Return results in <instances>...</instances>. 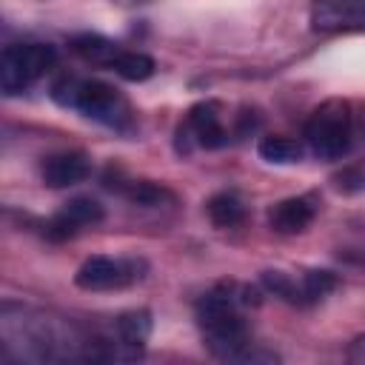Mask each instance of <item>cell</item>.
Listing matches in <instances>:
<instances>
[{
	"label": "cell",
	"instance_id": "19",
	"mask_svg": "<svg viewBox=\"0 0 365 365\" xmlns=\"http://www.w3.org/2000/svg\"><path fill=\"white\" fill-rule=\"evenodd\" d=\"M262 285H265L268 291H274L277 297L288 299V302H302V285L294 282V279H291L288 274H282V271H265V274H262Z\"/></svg>",
	"mask_w": 365,
	"mask_h": 365
},
{
	"label": "cell",
	"instance_id": "16",
	"mask_svg": "<svg viewBox=\"0 0 365 365\" xmlns=\"http://www.w3.org/2000/svg\"><path fill=\"white\" fill-rule=\"evenodd\" d=\"M111 71H117L128 83H143V80H148L154 74V60L148 54H143V51H125L123 48V54L117 57Z\"/></svg>",
	"mask_w": 365,
	"mask_h": 365
},
{
	"label": "cell",
	"instance_id": "4",
	"mask_svg": "<svg viewBox=\"0 0 365 365\" xmlns=\"http://www.w3.org/2000/svg\"><path fill=\"white\" fill-rule=\"evenodd\" d=\"M305 143L308 148L322 160H339L351 148L354 137V120L351 106L345 100H325L319 103L311 117L305 120Z\"/></svg>",
	"mask_w": 365,
	"mask_h": 365
},
{
	"label": "cell",
	"instance_id": "15",
	"mask_svg": "<svg viewBox=\"0 0 365 365\" xmlns=\"http://www.w3.org/2000/svg\"><path fill=\"white\" fill-rule=\"evenodd\" d=\"M259 157L265 163H277V165H288V163H299L302 160V145L291 137L274 134V137H262L257 145Z\"/></svg>",
	"mask_w": 365,
	"mask_h": 365
},
{
	"label": "cell",
	"instance_id": "3",
	"mask_svg": "<svg viewBox=\"0 0 365 365\" xmlns=\"http://www.w3.org/2000/svg\"><path fill=\"white\" fill-rule=\"evenodd\" d=\"M51 100L63 108H74L83 117L111 125L117 131H125L131 125V108H128L125 97L103 80L63 74L51 83Z\"/></svg>",
	"mask_w": 365,
	"mask_h": 365
},
{
	"label": "cell",
	"instance_id": "5",
	"mask_svg": "<svg viewBox=\"0 0 365 365\" xmlns=\"http://www.w3.org/2000/svg\"><path fill=\"white\" fill-rule=\"evenodd\" d=\"M57 54L46 43H11L0 54V88L6 94H17L37 83L51 66Z\"/></svg>",
	"mask_w": 365,
	"mask_h": 365
},
{
	"label": "cell",
	"instance_id": "1",
	"mask_svg": "<svg viewBox=\"0 0 365 365\" xmlns=\"http://www.w3.org/2000/svg\"><path fill=\"white\" fill-rule=\"evenodd\" d=\"M3 351L20 362H100V359H134L140 356L123 342L94 336L66 317L23 308L6 302L0 311Z\"/></svg>",
	"mask_w": 365,
	"mask_h": 365
},
{
	"label": "cell",
	"instance_id": "14",
	"mask_svg": "<svg viewBox=\"0 0 365 365\" xmlns=\"http://www.w3.org/2000/svg\"><path fill=\"white\" fill-rule=\"evenodd\" d=\"M205 211H208V220H211L217 228H234V225H240V222L245 220V202H242L237 194H231V191L214 194V197L208 200Z\"/></svg>",
	"mask_w": 365,
	"mask_h": 365
},
{
	"label": "cell",
	"instance_id": "2",
	"mask_svg": "<svg viewBox=\"0 0 365 365\" xmlns=\"http://www.w3.org/2000/svg\"><path fill=\"white\" fill-rule=\"evenodd\" d=\"M251 291L242 288V297H237L234 285H220L200 297L197 302V325L202 331V345L225 362H254V359H277L274 354H254L251 336L245 328V319L240 314V305H248Z\"/></svg>",
	"mask_w": 365,
	"mask_h": 365
},
{
	"label": "cell",
	"instance_id": "11",
	"mask_svg": "<svg viewBox=\"0 0 365 365\" xmlns=\"http://www.w3.org/2000/svg\"><path fill=\"white\" fill-rule=\"evenodd\" d=\"M314 217H317V197L302 194V197L279 200L268 211V225L277 234H299L314 222Z\"/></svg>",
	"mask_w": 365,
	"mask_h": 365
},
{
	"label": "cell",
	"instance_id": "13",
	"mask_svg": "<svg viewBox=\"0 0 365 365\" xmlns=\"http://www.w3.org/2000/svg\"><path fill=\"white\" fill-rule=\"evenodd\" d=\"M114 334L123 345H128L131 351H143V345L148 342L151 336V314L145 308H137V311H125L117 317L114 322Z\"/></svg>",
	"mask_w": 365,
	"mask_h": 365
},
{
	"label": "cell",
	"instance_id": "18",
	"mask_svg": "<svg viewBox=\"0 0 365 365\" xmlns=\"http://www.w3.org/2000/svg\"><path fill=\"white\" fill-rule=\"evenodd\" d=\"M299 285H302V302H314V299H322L336 285V279L331 271H305Z\"/></svg>",
	"mask_w": 365,
	"mask_h": 365
},
{
	"label": "cell",
	"instance_id": "12",
	"mask_svg": "<svg viewBox=\"0 0 365 365\" xmlns=\"http://www.w3.org/2000/svg\"><path fill=\"white\" fill-rule=\"evenodd\" d=\"M71 51L77 57H83L86 63L91 66H106V68H114L117 57L123 54V48L117 43H111L108 37H100V34H80L71 40Z\"/></svg>",
	"mask_w": 365,
	"mask_h": 365
},
{
	"label": "cell",
	"instance_id": "10",
	"mask_svg": "<svg viewBox=\"0 0 365 365\" xmlns=\"http://www.w3.org/2000/svg\"><path fill=\"white\" fill-rule=\"evenodd\" d=\"M91 174V160L83 151H60L43 160L40 177L48 188H68L83 182Z\"/></svg>",
	"mask_w": 365,
	"mask_h": 365
},
{
	"label": "cell",
	"instance_id": "6",
	"mask_svg": "<svg viewBox=\"0 0 365 365\" xmlns=\"http://www.w3.org/2000/svg\"><path fill=\"white\" fill-rule=\"evenodd\" d=\"M145 262L140 259H114V257H88L77 274L74 282L83 291H111V288H125L137 279H143Z\"/></svg>",
	"mask_w": 365,
	"mask_h": 365
},
{
	"label": "cell",
	"instance_id": "8",
	"mask_svg": "<svg viewBox=\"0 0 365 365\" xmlns=\"http://www.w3.org/2000/svg\"><path fill=\"white\" fill-rule=\"evenodd\" d=\"M180 137L191 140L200 148H220L228 143V128L222 125V108L214 100L191 106L185 123L180 125Z\"/></svg>",
	"mask_w": 365,
	"mask_h": 365
},
{
	"label": "cell",
	"instance_id": "7",
	"mask_svg": "<svg viewBox=\"0 0 365 365\" xmlns=\"http://www.w3.org/2000/svg\"><path fill=\"white\" fill-rule=\"evenodd\" d=\"M311 26L322 34L365 31V0H314Z\"/></svg>",
	"mask_w": 365,
	"mask_h": 365
},
{
	"label": "cell",
	"instance_id": "20",
	"mask_svg": "<svg viewBox=\"0 0 365 365\" xmlns=\"http://www.w3.org/2000/svg\"><path fill=\"white\" fill-rule=\"evenodd\" d=\"M348 362H359V365H365V334L362 336H356L351 345H348Z\"/></svg>",
	"mask_w": 365,
	"mask_h": 365
},
{
	"label": "cell",
	"instance_id": "17",
	"mask_svg": "<svg viewBox=\"0 0 365 365\" xmlns=\"http://www.w3.org/2000/svg\"><path fill=\"white\" fill-rule=\"evenodd\" d=\"M117 191H123L131 202L137 205H160L163 200H168L171 194L165 188H157L154 182L145 180H128V182H117Z\"/></svg>",
	"mask_w": 365,
	"mask_h": 365
},
{
	"label": "cell",
	"instance_id": "9",
	"mask_svg": "<svg viewBox=\"0 0 365 365\" xmlns=\"http://www.w3.org/2000/svg\"><path fill=\"white\" fill-rule=\"evenodd\" d=\"M103 220V205L91 197H74L68 200L48 222H46V237L54 242H63L68 237H74L83 225H94Z\"/></svg>",
	"mask_w": 365,
	"mask_h": 365
}]
</instances>
